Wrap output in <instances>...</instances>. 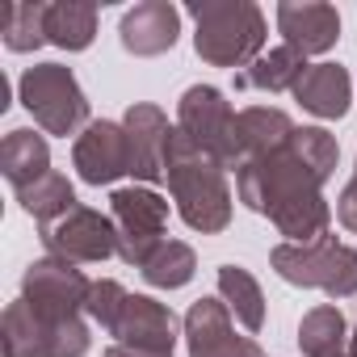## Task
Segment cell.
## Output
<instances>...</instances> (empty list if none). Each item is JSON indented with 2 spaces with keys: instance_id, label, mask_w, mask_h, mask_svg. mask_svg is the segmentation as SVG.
<instances>
[{
  "instance_id": "6da1fadb",
  "label": "cell",
  "mask_w": 357,
  "mask_h": 357,
  "mask_svg": "<svg viewBox=\"0 0 357 357\" xmlns=\"http://www.w3.org/2000/svg\"><path fill=\"white\" fill-rule=\"evenodd\" d=\"M340 160L336 135L324 126H294V135L236 172V194L252 215H265L286 244H311L328 236L332 206L324 202V185L332 181Z\"/></svg>"
},
{
  "instance_id": "7a4b0ae2",
  "label": "cell",
  "mask_w": 357,
  "mask_h": 357,
  "mask_svg": "<svg viewBox=\"0 0 357 357\" xmlns=\"http://www.w3.org/2000/svg\"><path fill=\"white\" fill-rule=\"evenodd\" d=\"M168 194L176 202V215L185 227L202 236H219L231 223V190H227V168L198 151L181 130H172L168 143Z\"/></svg>"
},
{
  "instance_id": "3957f363",
  "label": "cell",
  "mask_w": 357,
  "mask_h": 357,
  "mask_svg": "<svg viewBox=\"0 0 357 357\" xmlns=\"http://www.w3.org/2000/svg\"><path fill=\"white\" fill-rule=\"evenodd\" d=\"M194 17V51L211 68H248L265 55V13L252 0H198L185 9Z\"/></svg>"
},
{
  "instance_id": "277c9868",
  "label": "cell",
  "mask_w": 357,
  "mask_h": 357,
  "mask_svg": "<svg viewBox=\"0 0 357 357\" xmlns=\"http://www.w3.org/2000/svg\"><path fill=\"white\" fill-rule=\"evenodd\" d=\"M269 265L282 282L303 286V290H324L328 298H349L357 294V252L332 236L311 240V244H278L269 252Z\"/></svg>"
},
{
  "instance_id": "5b68a950",
  "label": "cell",
  "mask_w": 357,
  "mask_h": 357,
  "mask_svg": "<svg viewBox=\"0 0 357 357\" xmlns=\"http://www.w3.org/2000/svg\"><path fill=\"white\" fill-rule=\"evenodd\" d=\"M17 93H22V105L30 109V118L47 130V135H76L89 126V97L76 80L72 68L63 63H34L22 72L17 80Z\"/></svg>"
},
{
  "instance_id": "8992f818",
  "label": "cell",
  "mask_w": 357,
  "mask_h": 357,
  "mask_svg": "<svg viewBox=\"0 0 357 357\" xmlns=\"http://www.w3.org/2000/svg\"><path fill=\"white\" fill-rule=\"evenodd\" d=\"M0 344L5 357H84L93 336L84 315L80 319H47L30 311L22 298H13L0 319Z\"/></svg>"
},
{
  "instance_id": "52a82bcc",
  "label": "cell",
  "mask_w": 357,
  "mask_h": 357,
  "mask_svg": "<svg viewBox=\"0 0 357 357\" xmlns=\"http://www.w3.org/2000/svg\"><path fill=\"white\" fill-rule=\"evenodd\" d=\"M109 219L118 227V257L135 269L151 261V252L164 244L168 227V202L151 185H126L109 194Z\"/></svg>"
},
{
  "instance_id": "ba28073f",
  "label": "cell",
  "mask_w": 357,
  "mask_h": 357,
  "mask_svg": "<svg viewBox=\"0 0 357 357\" xmlns=\"http://www.w3.org/2000/svg\"><path fill=\"white\" fill-rule=\"evenodd\" d=\"M176 130H181L198 151L219 160L223 168H236L231 139H236V109L215 84H190L176 101Z\"/></svg>"
},
{
  "instance_id": "9c48e42d",
  "label": "cell",
  "mask_w": 357,
  "mask_h": 357,
  "mask_svg": "<svg viewBox=\"0 0 357 357\" xmlns=\"http://www.w3.org/2000/svg\"><path fill=\"white\" fill-rule=\"evenodd\" d=\"M93 278L63 257H43L22 273V303L47 319H80L89 307Z\"/></svg>"
},
{
  "instance_id": "30bf717a",
  "label": "cell",
  "mask_w": 357,
  "mask_h": 357,
  "mask_svg": "<svg viewBox=\"0 0 357 357\" xmlns=\"http://www.w3.org/2000/svg\"><path fill=\"white\" fill-rule=\"evenodd\" d=\"M43 248H47V257H63L72 265H101V261L118 257V227L109 215H101L93 206H76L59 223L43 227Z\"/></svg>"
},
{
  "instance_id": "8fae6325",
  "label": "cell",
  "mask_w": 357,
  "mask_h": 357,
  "mask_svg": "<svg viewBox=\"0 0 357 357\" xmlns=\"http://www.w3.org/2000/svg\"><path fill=\"white\" fill-rule=\"evenodd\" d=\"M176 328L181 324L168 303H155L151 294H126L109 336L135 357H176Z\"/></svg>"
},
{
  "instance_id": "7c38bea8",
  "label": "cell",
  "mask_w": 357,
  "mask_h": 357,
  "mask_svg": "<svg viewBox=\"0 0 357 357\" xmlns=\"http://www.w3.org/2000/svg\"><path fill=\"white\" fill-rule=\"evenodd\" d=\"M72 168L84 185H114L118 176H130V139H126V126L122 122H89L80 135H76V147H72Z\"/></svg>"
},
{
  "instance_id": "4fadbf2b",
  "label": "cell",
  "mask_w": 357,
  "mask_h": 357,
  "mask_svg": "<svg viewBox=\"0 0 357 357\" xmlns=\"http://www.w3.org/2000/svg\"><path fill=\"white\" fill-rule=\"evenodd\" d=\"M181 336L190 357H265L252 336L236 332L223 298H198L181 319Z\"/></svg>"
},
{
  "instance_id": "5bb4252c",
  "label": "cell",
  "mask_w": 357,
  "mask_h": 357,
  "mask_svg": "<svg viewBox=\"0 0 357 357\" xmlns=\"http://www.w3.org/2000/svg\"><path fill=\"white\" fill-rule=\"evenodd\" d=\"M122 126L130 139V176L143 185H160L168 176V143H172L176 126H168V114L147 101H135L126 109Z\"/></svg>"
},
{
  "instance_id": "9a60e30c",
  "label": "cell",
  "mask_w": 357,
  "mask_h": 357,
  "mask_svg": "<svg viewBox=\"0 0 357 357\" xmlns=\"http://www.w3.org/2000/svg\"><path fill=\"white\" fill-rule=\"evenodd\" d=\"M181 38V9L168 0H139L118 22V43L135 59H155L176 47Z\"/></svg>"
},
{
  "instance_id": "2e32d148",
  "label": "cell",
  "mask_w": 357,
  "mask_h": 357,
  "mask_svg": "<svg viewBox=\"0 0 357 357\" xmlns=\"http://www.w3.org/2000/svg\"><path fill=\"white\" fill-rule=\"evenodd\" d=\"M278 34L290 51L307 55H328L340 38V13L324 0H282L278 5Z\"/></svg>"
},
{
  "instance_id": "e0dca14e",
  "label": "cell",
  "mask_w": 357,
  "mask_h": 357,
  "mask_svg": "<svg viewBox=\"0 0 357 357\" xmlns=\"http://www.w3.org/2000/svg\"><path fill=\"white\" fill-rule=\"evenodd\" d=\"M290 135H294V122H290L286 109H273V105H248V109H240L236 114V139H231L236 172L248 160H261V155L278 151Z\"/></svg>"
},
{
  "instance_id": "ac0fdd59",
  "label": "cell",
  "mask_w": 357,
  "mask_h": 357,
  "mask_svg": "<svg viewBox=\"0 0 357 357\" xmlns=\"http://www.w3.org/2000/svg\"><path fill=\"white\" fill-rule=\"evenodd\" d=\"M294 101H298L307 114H315V118H324V122H336V118L349 114L353 80H349V72H344L340 63H311V68L303 72V80L294 84Z\"/></svg>"
},
{
  "instance_id": "d6986e66",
  "label": "cell",
  "mask_w": 357,
  "mask_h": 357,
  "mask_svg": "<svg viewBox=\"0 0 357 357\" xmlns=\"http://www.w3.org/2000/svg\"><path fill=\"white\" fill-rule=\"evenodd\" d=\"M0 172H5V181L13 185V194L30 190L34 181L51 172V147L38 130L30 126H13L0 143Z\"/></svg>"
},
{
  "instance_id": "ffe728a7",
  "label": "cell",
  "mask_w": 357,
  "mask_h": 357,
  "mask_svg": "<svg viewBox=\"0 0 357 357\" xmlns=\"http://www.w3.org/2000/svg\"><path fill=\"white\" fill-rule=\"evenodd\" d=\"M311 63L298 55V51H290L286 43L282 47H273V51H265L261 59H252L244 72H236V89H252V93H294V84L303 80V72H307Z\"/></svg>"
},
{
  "instance_id": "44dd1931",
  "label": "cell",
  "mask_w": 357,
  "mask_h": 357,
  "mask_svg": "<svg viewBox=\"0 0 357 357\" xmlns=\"http://www.w3.org/2000/svg\"><path fill=\"white\" fill-rule=\"evenodd\" d=\"M43 30H47V43L59 51H89L97 38V5H76V0L47 5Z\"/></svg>"
},
{
  "instance_id": "7402d4cb",
  "label": "cell",
  "mask_w": 357,
  "mask_h": 357,
  "mask_svg": "<svg viewBox=\"0 0 357 357\" xmlns=\"http://www.w3.org/2000/svg\"><path fill=\"white\" fill-rule=\"evenodd\" d=\"M344 344H349V324H344L340 307L324 303V307H311L298 319V349H303V357H340Z\"/></svg>"
},
{
  "instance_id": "603a6c76",
  "label": "cell",
  "mask_w": 357,
  "mask_h": 357,
  "mask_svg": "<svg viewBox=\"0 0 357 357\" xmlns=\"http://www.w3.org/2000/svg\"><path fill=\"white\" fill-rule=\"evenodd\" d=\"M17 202H22V211H26L30 219H38V227H51V223H59L63 215H72V211L80 206L72 181H68L59 168H51L43 181H34L30 190H22Z\"/></svg>"
},
{
  "instance_id": "cb8c5ba5",
  "label": "cell",
  "mask_w": 357,
  "mask_h": 357,
  "mask_svg": "<svg viewBox=\"0 0 357 357\" xmlns=\"http://www.w3.org/2000/svg\"><path fill=\"white\" fill-rule=\"evenodd\" d=\"M219 298L227 303V311L236 315V324H244L248 332L265 328V294H261V282L248 269L223 265L219 269Z\"/></svg>"
},
{
  "instance_id": "d4e9b609",
  "label": "cell",
  "mask_w": 357,
  "mask_h": 357,
  "mask_svg": "<svg viewBox=\"0 0 357 357\" xmlns=\"http://www.w3.org/2000/svg\"><path fill=\"white\" fill-rule=\"evenodd\" d=\"M139 273H143V282L155 286V290H181V286L194 282V273H198V257H194V248L181 244V240H164Z\"/></svg>"
},
{
  "instance_id": "484cf974",
  "label": "cell",
  "mask_w": 357,
  "mask_h": 357,
  "mask_svg": "<svg viewBox=\"0 0 357 357\" xmlns=\"http://www.w3.org/2000/svg\"><path fill=\"white\" fill-rule=\"evenodd\" d=\"M43 17H47V5H43V0H34V5H5V13H0V34H5V47H9L13 55L38 51V47L47 43Z\"/></svg>"
},
{
  "instance_id": "4316f807",
  "label": "cell",
  "mask_w": 357,
  "mask_h": 357,
  "mask_svg": "<svg viewBox=\"0 0 357 357\" xmlns=\"http://www.w3.org/2000/svg\"><path fill=\"white\" fill-rule=\"evenodd\" d=\"M126 286L122 282H114V278H101V282H93V290H89V307H84V315L101 328V332H109L114 324H118V315H122V303H126Z\"/></svg>"
},
{
  "instance_id": "83f0119b",
  "label": "cell",
  "mask_w": 357,
  "mask_h": 357,
  "mask_svg": "<svg viewBox=\"0 0 357 357\" xmlns=\"http://www.w3.org/2000/svg\"><path fill=\"white\" fill-rule=\"evenodd\" d=\"M336 219H340L344 231L357 236V168H353V176L344 181V190H340V198H336Z\"/></svg>"
},
{
  "instance_id": "f1b7e54d",
  "label": "cell",
  "mask_w": 357,
  "mask_h": 357,
  "mask_svg": "<svg viewBox=\"0 0 357 357\" xmlns=\"http://www.w3.org/2000/svg\"><path fill=\"white\" fill-rule=\"evenodd\" d=\"M105 357H135V353H126L122 344H109V349H105Z\"/></svg>"
},
{
  "instance_id": "f546056e",
  "label": "cell",
  "mask_w": 357,
  "mask_h": 357,
  "mask_svg": "<svg viewBox=\"0 0 357 357\" xmlns=\"http://www.w3.org/2000/svg\"><path fill=\"white\" fill-rule=\"evenodd\" d=\"M349 344H353V357H357V328L349 332Z\"/></svg>"
},
{
  "instance_id": "4dcf8cb0",
  "label": "cell",
  "mask_w": 357,
  "mask_h": 357,
  "mask_svg": "<svg viewBox=\"0 0 357 357\" xmlns=\"http://www.w3.org/2000/svg\"><path fill=\"white\" fill-rule=\"evenodd\" d=\"M340 357H353V353H340Z\"/></svg>"
}]
</instances>
